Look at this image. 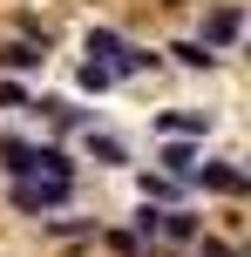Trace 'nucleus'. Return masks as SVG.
Returning a JSON list of instances; mask_svg holds the SVG:
<instances>
[{"mask_svg":"<svg viewBox=\"0 0 251 257\" xmlns=\"http://www.w3.org/2000/svg\"><path fill=\"white\" fill-rule=\"evenodd\" d=\"M68 196H75V176H14L7 183V203L21 210V217H61L68 210Z\"/></svg>","mask_w":251,"mask_h":257,"instance_id":"1","label":"nucleus"},{"mask_svg":"<svg viewBox=\"0 0 251 257\" xmlns=\"http://www.w3.org/2000/svg\"><path fill=\"white\" fill-rule=\"evenodd\" d=\"M244 34V7H238V0H217V7L211 14H204V48H231V41H238Z\"/></svg>","mask_w":251,"mask_h":257,"instance_id":"2","label":"nucleus"},{"mask_svg":"<svg viewBox=\"0 0 251 257\" xmlns=\"http://www.w3.org/2000/svg\"><path fill=\"white\" fill-rule=\"evenodd\" d=\"M190 183H204V190H217V196H251V169H238V163H197Z\"/></svg>","mask_w":251,"mask_h":257,"instance_id":"3","label":"nucleus"},{"mask_svg":"<svg viewBox=\"0 0 251 257\" xmlns=\"http://www.w3.org/2000/svg\"><path fill=\"white\" fill-rule=\"evenodd\" d=\"M156 163H163V176L190 183V176H197V163H204V156L190 149V136H170V142H163V149H156Z\"/></svg>","mask_w":251,"mask_h":257,"instance_id":"4","label":"nucleus"},{"mask_svg":"<svg viewBox=\"0 0 251 257\" xmlns=\"http://www.w3.org/2000/svg\"><path fill=\"white\" fill-rule=\"evenodd\" d=\"M27 108H41L54 128H95V115H89L81 102H68V95H41V102H27Z\"/></svg>","mask_w":251,"mask_h":257,"instance_id":"5","label":"nucleus"},{"mask_svg":"<svg viewBox=\"0 0 251 257\" xmlns=\"http://www.w3.org/2000/svg\"><path fill=\"white\" fill-rule=\"evenodd\" d=\"M48 61V41H27V34H14L7 48H0V68L7 75H27V68H41Z\"/></svg>","mask_w":251,"mask_h":257,"instance_id":"6","label":"nucleus"},{"mask_svg":"<svg viewBox=\"0 0 251 257\" xmlns=\"http://www.w3.org/2000/svg\"><path fill=\"white\" fill-rule=\"evenodd\" d=\"M211 108H170V115H156V128L163 136H211Z\"/></svg>","mask_w":251,"mask_h":257,"instance_id":"7","label":"nucleus"},{"mask_svg":"<svg viewBox=\"0 0 251 257\" xmlns=\"http://www.w3.org/2000/svg\"><path fill=\"white\" fill-rule=\"evenodd\" d=\"M136 190H143V203H177V196H184V183L163 176V169H143V176H136Z\"/></svg>","mask_w":251,"mask_h":257,"instance_id":"8","label":"nucleus"},{"mask_svg":"<svg viewBox=\"0 0 251 257\" xmlns=\"http://www.w3.org/2000/svg\"><path fill=\"white\" fill-rule=\"evenodd\" d=\"M81 48H89V61L116 68V54H122V34H116V27H89V34H81Z\"/></svg>","mask_w":251,"mask_h":257,"instance_id":"9","label":"nucleus"},{"mask_svg":"<svg viewBox=\"0 0 251 257\" xmlns=\"http://www.w3.org/2000/svg\"><path fill=\"white\" fill-rule=\"evenodd\" d=\"M163 237H170V244H197V237H204L197 210H163Z\"/></svg>","mask_w":251,"mask_h":257,"instance_id":"10","label":"nucleus"},{"mask_svg":"<svg viewBox=\"0 0 251 257\" xmlns=\"http://www.w3.org/2000/svg\"><path fill=\"white\" fill-rule=\"evenodd\" d=\"M149 68H156V54H149V48H136V41H122V54H116V81L149 75Z\"/></svg>","mask_w":251,"mask_h":257,"instance_id":"11","label":"nucleus"},{"mask_svg":"<svg viewBox=\"0 0 251 257\" xmlns=\"http://www.w3.org/2000/svg\"><path fill=\"white\" fill-rule=\"evenodd\" d=\"M27 156H34V142H21V136H0V169H7V176H27Z\"/></svg>","mask_w":251,"mask_h":257,"instance_id":"12","label":"nucleus"},{"mask_svg":"<svg viewBox=\"0 0 251 257\" xmlns=\"http://www.w3.org/2000/svg\"><path fill=\"white\" fill-rule=\"evenodd\" d=\"M89 156H95L102 169H122V163H129V149H122L116 136H95V128H89Z\"/></svg>","mask_w":251,"mask_h":257,"instance_id":"13","label":"nucleus"},{"mask_svg":"<svg viewBox=\"0 0 251 257\" xmlns=\"http://www.w3.org/2000/svg\"><path fill=\"white\" fill-rule=\"evenodd\" d=\"M170 61H177V68H217V54L204 48V41H177V48H170Z\"/></svg>","mask_w":251,"mask_h":257,"instance_id":"14","label":"nucleus"},{"mask_svg":"<svg viewBox=\"0 0 251 257\" xmlns=\"http://www.w3.org/2000/svg\"><path fill=\"white\" fill-rule=\"evenodd\" d=\"M129 230H136V244H149V237H163V203H143Z\"/></svg>","mask_w":251,"mask_h":257,"instance_id":"15","label":"nucleus"},{"mask_svg":"<svg viewBox=\"0 0 251 257\" xmlns=\"http://www.w3.org/2000/svg\"><path fill=\"white\" fill-rule=\"evenodd\" d=\"M81 88H89V95H109V88H116V68H102V61H81Z\"/></svg>","mask_w":251,"mask_h":257,"instance_id":"16","label":"nucleus"},{"mask_svg":"<svg viewBox=\"0 0 251 257\" xmlns=\"http://www.w3.org/2000/svg\"><path fill=\"white\" fill-rule=\"evenodd\" d=\"M0 108H27V95L14 88V81H0Z\"/></svg>","mask_w":251,"mask_h":257,"instance_id":"17","label":"nucleus"},{"mask_svg":"<svg viewBox=\"0 0 251 257\" xmlns=\"http://www.w3.org/2000/svg\"><path fill=\"white\" fill-rule=\"evenodd\" d=\"M238 257H251V250H238Z\"/></svg>","mask_w":251,"mask_h":257,"instance_id":"18","label":"nucleus"}]
</instances>
